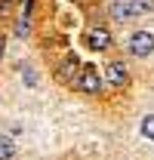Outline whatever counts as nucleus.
Instances as JSON below:
<instances>
[{"instance_id": "f257e3e1", "label": "nucleus", "mask_w": 154, "mask_h": 160, "mask_svg": "<svg viewBox=\"0 0 154 160\" xmlns=\"http://www.w3.org/2000/svg\"><path fill=\"white\" fill-rule=\"evenodd\" d=\"M77 89L80 92H90V96H96L102 89V77H99V71L93 65H83V71L77 74Z\"/></svg>"}, {"instance_id": "f03ea898", "label": "nucleus", "mask_w": 154, "mask_h": 160, "mask_svg": "<svg viewBox=\"0 0 154 160\" xmlns=\"http://www.w3.org/2000/svg\"><path fill=\"white\" fill-rule=\"evenodd\" d=\"M130 52L139 56V59L151 56V52H154V34H151V31H136L133 37H130Z\"/></svg>"}, {"instance_id": "7ed1b4c3", "label": "nucleus", "mask_w": 154, "mask_h": 160, "mask_svg": "<svg viewBox=\"0 0 154 160\" xmlns=\"http://www.w3.org/2000/svg\"><path fill=\"white\" fill-rule=\"evenodd\" d=\"M105 77H108L111 86H126V83H130V74H126V68H123L120 62H111V65L105 68Z\"/></svg>"}, {"instance_id": "20e7f679", "label": "nucleus", "mask_w": 154, "mask_h": 160, "mask_svg": "<svg viewBox=\"0 0 154 160\" xmlns=\"http://www.w3.org/2000/svg\"><path fill=\"white\" fill-rule=\"evenodd\" d=\"M86 40H90L93 49H108V46H111V34H108V28H93V31L86 34Z\"/></svg>"}, {"instance_id": "39448f33", "label": "nucleus", "mask_w": 154, "mask_h": 160, "mask_svg": "<svg viewBox=\"0 0 154 160\" xmlns=\"http://www.w3.org/2000/svg\"><path fill=\"white\" fill-rule=\"evenodd\" d=\"M111 19H114V22H130V19H133L126 0H114V3H111Z\"/></svg>"}, {"instance_id": "423d86ee", "label": "nucleus", "mask_w": 154, "mask_h": 160, "mask_svg": "<svg viewBox=\"0 0 154 160\" xmlns=\"http://www.w3.org/2000/svg\"><path fill=\"white\" fill-rule=\"evenodd\" d=\"M130 3V12H133V19H139V16H148L154 9V0H126Z\"/></svg>"}, {"instance_id": "0eeeda50", "label": "nucleus", "mask_w": 154, "mask_h": 160, "mask_svg": "<svg viewBox=\"0 0 154 160\" xmlns=\"http://www.w3.org/2000/svg\"><path fill=\"white\" fill-rule=\"evenodd\" d=\"M77 65H80V62H77L74 56L65 59V62H62V68H59V80H71V74L77 71Z\"/></svg>"}, {"instance_id": "6e6552de", "label": "nucleus", "mask_w": 154, "mask_h": 160, "mask_svg": "<svg viewBox=\"0 0 154 160\" xmlns=\"http://www.w3.org/2000/svg\"><path fill=\"white\" fill-rule=\"evenodd\" d=\"M13 154H16L13 139H9V136H0V160H13Z\"/></svg>"}, {"instance_id": "1a4fd4ad", "label": "nucleus", "mask_w": 154, "mask_h": 160, "mask_svg": "<svg viewBox=\"0 0 154 160\" xmlns=\"http://www.w3.org/2000/svg\"><path fill=\"white\" fill-rule=\"evenodd\" d=\"M142 136L154 142V114H148V117L142 120Z\"/></svg>"}, {"instance_id": "9d476101", "label": "nucleus", "mask_w": 154, "mask_h": 160, "mask_svg": "<svg viewBox=\"0 0 154 160\" xmlns=\"http://www.w3.org/2000/svg\"><path fill=\"white\" fill-rule=\"evenodd\" d=\"M28 31H31V22H28V16H22L19 25H16V34H19V37H25Z\"/></svg>"}, {"instance_id": "9b49d317", "label": "nucleus", "mask_w": 154, "mask_h": 160, "mask_svg": "<svg viewBox=\"0 0 154 160\" xmlns=\"http://www.w3.org/2000/svg\"><path fill=\"white\" fill-rule=\"evenodd\" d=\"M25 80H28V86H34V83H37V74H34L31 68H25Z\"/></svg>"}, {"instance_id": "f8f14e48", "label": "nucleus", "mask_w": 154, "mask_h": 160, "mask_svg": "<svg viewBox=\"0 0 154 160\" xmlns=\"http://www.w3.org/2000/svg\"><path fill=\"white\" fill-rule=\"evenodd\" d=\"M3 49H6V40L0 37V59H3Z\"/></svg>"}]
</instances>
